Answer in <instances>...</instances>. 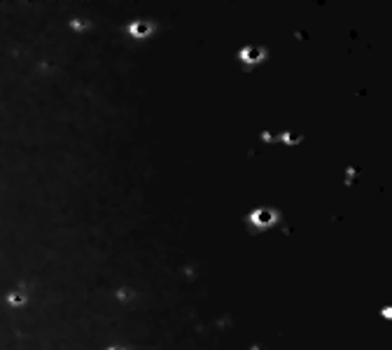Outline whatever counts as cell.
I'll return each instance as SVG.
<instances>
[{
    "mask_svg": "<svg viewBox=\"0 0 392 350\" xmlns=\"http://www.w3.org/2000/svg\"><path fill=\"white\" fill-rule=\"evenodd\" d=\"M243 56H248V61H259L264 56V52L262 49H248V52H243Z\"/></svg>",
    "mask_w": 392,
    "mask_h": 350,
    "instance_id": "1",
    "label": "cell"
},
{
    "mask_svg": "<svg viewBox=\"0 0 392 350\" xmlns=\"http://www.w3.org/2000/svg\"><path fill=\"white\" fill-rule=\"evenodd\" d=\"M131 33L145 35V33H149V23H136V26H131Z\"/></svg>",
    "mask_w": 392,
    "mask_h": 350,
    "instance_id": "2",
    "label": "cell"
},
{
    "mask_svg": "<svg viewBox=\"0 0 392 350\" xmlns=\"http://www.w3.org/2000/svg\"><path fill=\"white\" fill-rule=\"evenodd\" d=\"M257 217H259V220H264V222H268V220H273V215H268V212H259Z\"/></svg>",
    "mask_w": 392,
    "mask_h": 350,
    "instance_id": "3",
    "label": "cell"
}]
</instances>
